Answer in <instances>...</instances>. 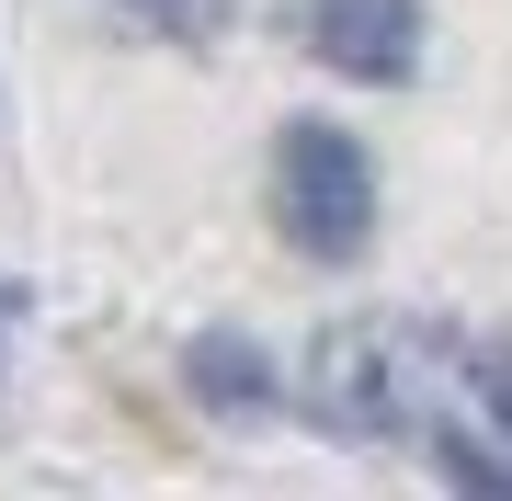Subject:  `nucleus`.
Listing matches in <instances>:
<instances>
[{
  "label": "nucleus",
  "instance_id": "1",
  "mask_svg": "<svg viewBox=\"0 0 512 501\" xmlns=\"http://www.w3.org/2000/svg\"><path fill=\"white\" fill-rule=\"evenodd\" d=\"M319 410L342 433H410L467 490H512V342H456L421 319H353L319 353Z\"/></svg>",
  "mask_w": 512,
  "mask_h": 501
},
{
  "label": "nucleus",
  "instance_id": "2",
  "mask_svg": "<svg viewBox=\"0 0 512 501\" xmlns=\"http://www.w3.org/2000/svg\"><path fill=\"white\" fill-rule=\"evenodd\" d=\"M274 217L285 240L308 262H353L376 240V160L353 149L342 126H319V114H296L285 149H274Z\"/></svg>",
  "mask_w": 512,
  "mask_h": 501
},
{
  "label": "nucleus",
  "instance_id": "3",
  "mask_svg": "<svg viewBox=\"0 0 512 501\" xmlns=\"http://www.w3.org/2000/svg\"><path fill=\"white\" fill-rule=\"evenodd\" d=\"M296 23L342 80H410L421 69V0H308Z\"/></svg>",
  "mask_w": 512,
  "mask_h": 501
},
{
  "label": "nucleus",
  "instance_id": "4",
  "mask_svg": "<svg viewBox=\"0 0 512 501\" xmlns=\"http://www.w3.org/2000/svg\"><path fill=\"white\" fill-rule=\"evenodd\" d=\"M194 388H217L228 410H262V399H274V376H262L251 342H194Z\"/></svg>",
  "mask_w": 512,
  "mask_h": 501
},
{
  "label": "nucleus",
  "instance_id": "5",
  "mask_svg": "<svg viewBox=\"0 0 512 501\" xmlns=\"http://www.w3.org/2000/svg\"><path fill=\"white\" fill-rule=\"evenodd\" d=\"M137 23H160V35H205V23H217V0H126Z\"/></svg>",
  "mask_w": 512,
  "mask_h": 501
}]
</instances>
